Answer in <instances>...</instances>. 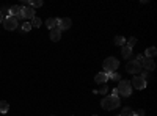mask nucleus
Masks as SVG:
<instances>
[{
	"mask_svg": "<svg viewBox=\"0 0 157 116\" xmlns=\"http://www.w3.org/2000/svg\"><path fill=\"white\" fill-rule=\"evenodd\" d=\"M121 105V100H120V96H105L102 100H101V107L104 108V110H107V111H110V110H115V108H118Z\"/></svg>",
	"mask_w": 157,
	"mask_h": 116,
	"instance_id": "f257e3e1",
	"label": "nucleus"
},
{
	"mask_svg": "<svg viewBox=\"0 0 157 116\" xmlns=\"http://www.w3.org/2000/svg\"><path fill=\"white\" fill-rule=\"evenodd\" d=\"M102 66H104V71H105L107 74H110V72H115L118 68H120V61H118V58H115V57H109V58L104 60Z\"/></svg>",
	"mask_w": 157,
	"mask_h": 116,
	"instance_id": "f03ea898",
	"label": "nucleus"
},
{
	"mask_svg": "<svg viewBox=\"0 0 157 116\" xmlns=\"http://www.w3.org/2000/svg\"><path fill=\"white\" fill-rule=\"evenodd\" d=\"M116 89H118V96H123V97H129L132 94V86L127 80H120V85H118Z\"/></svg>",
	"mask_w": 157,
	"mask_h": 116,
	"instance_id": "7ed1b4c3",
	"label": "nucleus"
},
{
	"mask_svg": "<svg viewBox=\"0 0 157 116\" xmlns=\"http://www.w3.org/2000/svg\"><path fill=\"white\" fill-rule=\"evenodd\" d=\"M3 27H5V30H16L17 28V19L13 16H6L3 19Z\"/></svg>",
	"mask_w": 157,
	"mask_h": 116,
	"instance_id": "20e7f679",
	"label": "nucleus"
},
{
	"mask_svg": "<svg viewBox=\"0 0 157 116\" xmlns=\"http://www.w3.org/2000/svg\"><path fill=\"white\" fill-rule=\"evenodd\" d=\"M71 25H72V21L69 17H63V19H58V24H57V28L60 32L63 30H69L71 28Z\"/></svg>",
	"mask_w": 157,
	"mask_h": 116,
	"instance_id": "39448f33",
	"label": "nucleus"
},
{
	"mask_svg": "<svg viewBox=\"0 0 157 116\" xmlns=\"http://www.w3.org/2000/svg\"><path fill=\"white\" fill-rule=\"evenodd\" d=\"M130 86H134L135 89H145L146 88V82L143 79H140L138 75H135L132 79V82H130Z\"/></svg>",
	"mask_w": 157,
	"mask_h": 116,
	"instance_id": "423d86ee",
	"label": "nucleus"
},
{
	"mask_svg": "<svg viewBox=\"0 0 157 116\" xmlns=\"http://www.w3.org/2000/svg\"><path fill=\"white\" fill-rule=\"evenodd\" d=\"M21 14L24 19H33L35 17V9L32 6H21Z\"/></svg>",
	"mask_w": 157,
	"mask_h": 116,
	"instance_id": "0eeeda50",
	"label": "nucleus"
},
{
	"mask_svg": "<svg viewBox=\"0 0 157 116\" xmlns=\"http://www.w3.org/2000/svg\"><path fill=\"white\" fill-rule=\"evenodd\" d=\"M126 71H127L129 74L137 75V74L141 71V66H138V64H137L135 61H130V63H127V64H126Z\"/></svg>",
	"mask_w": 157,
	"mask_h": 116,
	"instance_id": "6e6552de",
	"label": "nucleus"
},
{
	"mask_svg": "<svg viewBox=\"0 0 157 116\" xmlns=\"http://www.w3.org/2000/svg\"><path fill=\"white\" fill-rule=\"evenodd\" d=\"M107 80H109V74L107 72H98L96 77H94V82L96 83H101V85H105Z\"/></svg>",
	"mask_w": 157,
	"mask_h": 116,
	"instance_id": "1a4fd4ad",
	"label": "nucleus"
},
{
	"mask_svg": "<svg viewBox=\"0 0 157 116\" xmlns=\"http://www.w3.org/2000/svg\"><path fill=\"white\" fill-rule=\"evenodd\" d=\"M141 68H145L146 72L154 71V69H155V61H154L152 58H145V63H143V66H141Z\"/></svg>",
	"mask_w": 157,
	"mask_h": 116,
	"instance_id": "9d476101",
	"label": "nucleus"
},
{
	"mask_svg": "<svg viewBox=\"0 0 157 116\" xmlns=\"http://www.w3.org/2000/svg\"><path fill=\"white\" fill-rule=\"evenodd\" d=\"M57 24H58V19H57V17H49V19L46 21V25H47L49 30L57 28Z\"/></svg>",
	"mask_w": 157,
	"mask_h": 116,
	"instance_id": "9b49d317",
	"label": "nucleus"
},
{
	"mask_svg": "<svg viewBox=\"0 0 157 116\" xmlns=\"http://www.w3.org/2000/svg\"><path fill=\"white\" fill-rule=\"evenodd\" d=\"M60 38H61V32H60L58 28H54V30H50V39L54 41V43L60 41Z\"/></svg>",
	"mask_w": 157,
	"mask_h": 116,
	"instance_id": "f8f14e48",
	"label": "nucleus"
},
{
	"mask_svg": "<svg viewBox=\"0 0 157 116\" xmlns=\"http://www.w3.org/2000/svg\"><path fill=\"white\" fill-rule=\"evenodd\" d=\"M21 14V5H14L10 8V14L8 16H13V17H17Z\"/></svg>",
	"mask_w": 157,
	"mask_h": 116,
	"instance_id": "ddd939ff",
	"label": "nucleus"
},
{
	"mask_svg": "<svg viewBox=\"0 0 157 116\" xmlns=\"http://www.w3.org/2000/svg\"><path fill=\"white\" fill-rule=\"evenodd\" d=\"M8 110H10V104L6 100H0V113L2 114H5V113H8Z\"/></svg>",
	"mask_w": 157,
	"mask_h": 116,
	"instance_id": "4468645a",
	"label": "nucleus"
},
{
	"mask_svg": "<svg viewBox=\"0 0 157 116\" xmlns=\"http://www.w3.org/2000/svg\"><path fill=\"white\" fill-rule=\"evenodd\" d=\"M155 54H157V49L155 47H148L145 50V58H152Z\"/></svg>",
	"mask_w": 157,
	"mask_h": 116,
	"instance_id": "2eb2a0df",
	"label": "nucleus"
},
{
	"mask_svg": "<svg viewBox=\"0 0 157 116\" xmlns=\"http://www.w3.org/2000/svg\"><path fill=\"white\" fill-rule=\"evenodd\" d=\"M121 54H123V58H130V55H132V49L127 47V46H123Z\"/></svg>",
	"mask_w": 157,
	"mask_h": 116,
	"instance_id": "dca6fc26",
	"label": "nucleus"
},
{
	"mask_svg": "<svg viewBox=\"0 0 157 116\" xmlns=\"http://www.w3.org/2000/svg\"><path fill=\"white\" fill-rule=\"evenodd\" d=\"M115 44H116V46H120V47L126 46V38H123V36H116V38H115Z\"/></svg>",
	"mask_w": 157,
	"mask_h": 116,
	"instance_id": "f3484780",
	"label": "nucleus"
},
{
	"mask_svg": "<svg viewBox=\"0 0 157 116\" xmlns=\"http://www.w3.org/2000/svg\"><path fill=\"white\" fill-rule=\"evenodd\" d=\"M41 24H43V21L39 19V17H36V16H35V17L32 19V28H33V27H35V28L41 27Z\"/></svg>",
	"mask_w": 157,
	"mask_h": 116,
	"instance_id": "a211bd4d",
	"label": "nucleus"
},
{
	"mask_svg": "<svg viewBox=\"0 0 157 116\" xmlns=\"http://www.w3.org/2000/svg\"><path fill=\"white\" fill-rule=\"evenodd\" d=\"M120 116H134V111H132V108H130V107H124Z\"/></svg>",
	"mask_w": 157,
	"mask_h": 116,
	"instance_id": "6ab92c4d",
	"label": "nucleus"
},
{
	"mask_svg": "<svg viewBox=\"0 0 157 116\" xmlns=\"http://www.w3.org/2000/svg\"><path fill=\"white\" fill-rule=\"evenodd\" d=\"M29 2H30V6H32L33 9L43 6V0H29Z\"/></svg>",
	"mask_w": 157,
	"mask_h": 116,
	"instance_id": "aec40b11",
	"label": "nucleus"
},
{
	"mask_svg": "<svg viewBox=\"0 0 157 116\" xmlns=\"http://www.w3.org/2000/svg\"><path fill=\"white\" fill-rule=\"evenodd\" d=\"M109 79H112V80H115V82H120V80H121V74H118L116 71H115V72H110V74H109Z\"/></svg>",
	"mask_w": 157,
	"mask_h": 116,
	"instance_id": "412c9836",
	"label": "nucleus"
},
{
	"mask_svg": "<svg viewBox=\"0 0 157 116\" xmlns=\"http://www.w3.org/2000/svg\"><path fill=\"white\" fill-rule=\"evenodd\" d=\"M134 61L138 64V66H143V63H145V55H137Z\"/></svg>",
	"mask_w": 157,
	"mask_h": 116,
	"instance_id": "4be33fe9",
	"label": "nucleus"
},
{
	"mask_svg": "<svg viewBox=\"0 0 157 116\" xmlns=\"http://www.w3.org/2000/svg\"><path fill=\"white\" fill-rule=\"evenodd\" d=\"M32 30V24L30 22H24L22 24V32H30Z\"/></svg>",
	"mask_w": 157,
	"mask_h": 116,
	"instance_id": "5701e85b",
	"label": "nucleus"
},
{
	"mask_svg": "<svg viewBox=\"0 0 157 116\" xmlns=\"http://www.w3.org/2000/svg\"><path fill=\"white\" fill-rule=\"evenodd\" d=\"M135 44H137V38H129V41H127V44H126V46L132 49Z\"/></svg>",
	"mask_w": 157,
	"mask_h": 116,
	"instance_id": "b1692460",
	"label": "nucleus"
},
{
	"mask_svg": "<svg viewBox=\"0 0 157 116\" xmlns=\"http://www.w3.org/2000/svg\"><path fill=\"white\" fill-rule=\"evenodd\" d=\"M107 89H109V88H107L105 85H102L99 89H94V93H96V94H98V93H101V94H105V93H107Z\"/></svg>",
	"mask_w": 157,
	"mask_h": 116,
	"instance_id": "393cba45",
	"label": "nucleus"
},
{
	"mask_svg": "<svg viewBox=\"0 0 157 116\" xmlns=\"http://www.w3.org/2000/svg\"><path fill=\"white\" fill-rule=\"evenodd\" d=\"M134 116H145V110H137L134 113Z\"/></svg>",
	"mask_w": 157,
	"mask_h": 116,
	"instance_id": "a878e982",
	"label": "nucleus"
},
{
	"mask_svg": "<svg viewBox=\"0 0 157 116\" xmlns=\"http://www.w3.org/2000/svg\"><path fill=\"white\" fill-rule=\"evenodd\" d=\"M112 96H118V89H116V88L112 89Z\"/></svg>",
	"mask_w": 157,
	"mask_h": 116,
	"instance_id": "bb28decb",
	"label": "nucleus"
},
{
	"mask_svg": "<svg viewBox=\"0 0 157 116\" xmlns=\"http://www.w3.org/2000/svg\"><path fill=\"white\" fill-rule=\"evenodd\" d=\"M3 19H5V17H3V13L0 11V22H3Z\"/></svg>",
	"mask_w": 157,
	"mask_h": 116,
	"instance_id": "cd10ccee",
	"label": "nucleus"
},
{
	"mask_svg": "<svg viewBox=\"0 0 157 116\" xmlns=\"http://www.w3.org/2000/svg\"><path fill=\"white\" fill-rule=\"evenodd\" d=\"M52 116H55V114H52Z\"/></svg>",
	"mask_w": 157,
	"mask_h": 116,
	"instance_id": "c85d7f7f",
	"label": "nucleus"
},
{
	"mask_svg": "<svg viewBox=\"0 0 157 116\" xmlns=\"http://www.w3.org/2000/svg\"><path fill=\"white\" fill-rule=\"evenodd\" d=\"M118 116H120V114H118Z\"/></svg>",
	"mask_w": 157,
	"mask_h": 116,
	"instance_id": "c756f323",
	"label": "nucleus"
}]
</instances>
